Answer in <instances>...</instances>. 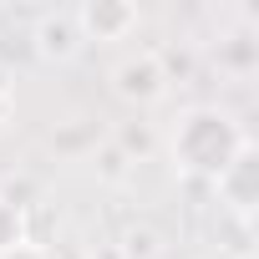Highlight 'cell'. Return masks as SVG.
<instances>
[{
	"label": "cell",
	"mask_w": 259,
	"mask_h": 259,
	"mask_svg": "<svg viewBox=\"0 0 259 259\" xmlns=\"http://www.w3.org/2000/svg\"><path fill=\"white\" fill-rule=\"evenodd\" d=\"M46 259H87V254H76V249H61V254H46Z\"/></svg>",
	"instance_id": "8fae6325"
},
{
	"label": "cell",
	"mask_w": 259,
	"mask_h": 259,
	"mask_svg": "<svg viewBox=\"0 0 259 259\" xmlns=\"http://www.w3.org/2000/svg\"><path fill=\"white\" fill-rule=\"evenodd\" d=\"M112 92L133 107H153L163 92H168V66L158 51H143V56H127L112 66Z\"/></svg>",
	"instance_id": "7a4b0ae2"
},
{
	"label": "cell",
	"mask_w": 259,
	"mask_h": 259,
	"mask_svg": "<svg viewBox=\"0 0 259 259\" xmlns=\"http://www.w3.org/2000/svg\"><path fill=\"white\" fill-rule=\"evenodd\" d=\"M76 51H81V31H76L71 11H51L36 21V56L41 61H71Z\"/></svg>",
	"instance_id": "5b68a950"
},
{
	"label": "cell",
	"mask_w": 259,
	"mask_h": 259,
	"mask_svg": "<svg viewBox=\"0 0 259 259\" xmlns=\"http://www.w3.org/2000/svg\"><path fill=\"white\" fill-rule=\"evenodd\" d=\"M117 148L122 153H153V133H148V127H122V133H117Z\"/></svg>",
	"instance_id": "52a82bcc"
},
{
	"label": "cell",
	"mask_w": 259,
	"mask_h": 259,
	"mask_svg": "<svg viewBox=\"0 0 259 259\" xmlns=\"http://www.w3.org/2000/svg\"><path fill=\"white\" fill-rule=\"evenodd\" d=\"M0 259H46V249H36V244L26 239V244H16V249H6V254H0Z\"/></svg>",
	"instance_id": "30bf717a"
},
{
	"label": "cell",
	"mask_w": 259,
	"mask_h": 259,
	"mask_svg": "<svg viewBox=\"0 0 259 259\" xmlns=\"http://www.w3.org/2000/svg\"><path fill=\"white\" fill-rule=\"evenodd\" d=\"M122 249H127V259H153V254H158V244H153V234H148V229H143V234L133 229Z\"/></svg>",
	"instance_id": "ba28073f"
},
{
	"label": "cell",
	"mask_w": 259,
	"mask_h": 259,
	"mask_svg": "<svg viewBox=\"0 0 259 259\" xmlns=\"http://www.w3.org/2000/svg\"><path fill=\"white\" fill-rule=\"evenodd\" d=\"M16 244H26V234H21V208H16L11 198H0V254L16 249Z\"/></svg>",
	"instance_id": "8992f818"
},
{
	"label": "cell",
	"mask_w": 259,
	"mask_h": 259,
	"mask_svg": "<svg viewBox=\"0 0 259 259\" xmlns=\"http://www.w3.org/2000/svg\"><path fill=\"white\" fill-rule=\"evenodd\" d=\"M249 148L244 138V127L219 112V107H188L178 122H173V133H168V153H173V168L188 173V178H219L239 153Z\"/></svg>",
	"instance_id": "6da1fadb"
},
{
	"label": "cell",
	"mask_w": 259,
	"mask_h": 259,
	"mask_svg": "<svg viewBox=\"0 0 259 259\" xmlns=\"http://www.w3.org/2000/svg\"><path fill=\"white\" fill-rule=\"evenodd\" d=\"M213 188H219L224 208H229L239 224H249V219H254V203H259V158H254V148H244V153L213 178Z\"/></svg>",
	"instance_id": "277c9868"
},
{
	"label": "cell",
	"mask_w": 259,
	"mask_h": 259,
	"mask_svg": "<svg viewBox=\"0 0 259 259\" xmlns=\"http://www.w3.org/2000/svg\"><path fill=\"white\" fill-rule=\"evenodd\" d=\"M71 16H76L81 41H127L138 31V21H143L138 6H127V0H87Z\"/></svg>",
	"instance_id": "3957f363"
},
{
	"label": "cell",
	"mask_w": 259,
	"mask_h": 259,
	"mask_svg": "<svg viewBox=\"0 0 259 259\" xmlns=\"http://www.w3.org/2000/svg\"><path fill=\"white\" fill-rule=\"evenodd\" d=\"M11 102H16V92H11V76H6V66H0V122L11 117Z\"/></svg>",
	"instance_id": "9c48e42d"
}]
</instances>
